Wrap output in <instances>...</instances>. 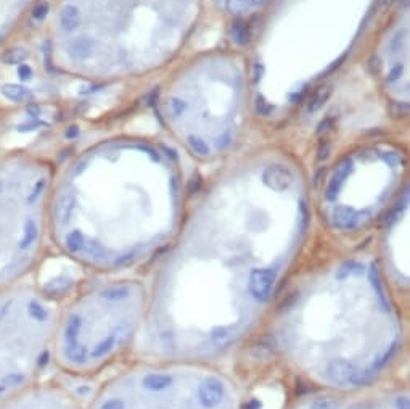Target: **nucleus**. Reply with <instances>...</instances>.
Masks as SVG:
<instances>
[{
  "label": "nucleus",
  "instance_id": "nucleus-1",
  "mask_svg": "<svg viewBox=\"0 0 410 409\" xmlns=\"http://www.w3.org/2000/svg\"><path fill=\"white\" fill-rule=\"evenodd\" d=\"M404 311L380 264L352 257L296 272L261 334L311 390L361 392L401 363Z\"/></svg>",
  "mask_w": 410,
  "mask_h": 409
},
{
  "label": "nucleus",
  "instance_id": "nucleus-2",
  "mask_svg": "<svg viewBox=\"0 0 410 409\" xmlns=\"http://www.w3.org/2000/svg\"><path fill=\"white\" fill-rule=\"evenodd\" d=\"M60 303L50 361L76 379L111 369L135 348L148 306V284L127 274L98 275Z\"/></svg>",
  "mask_w": 410,
  "mask_h": 409
},
{
  "label": "nucleus",
  "instance_id": "nucleus-3",
  "mask_svg": "<svg viewBox=\"0 0 410 409\" xmlns=\"http://www.w3.org/2000/svg\"><path fill=\"white\" fill-rule=\"evenodd\" d=\"M53 174L26 148H0V290L40 269L50 242Z\"/></svg>",
  "mask_w": 410,
  "mask_h": 409
},
{
  "label": "nucleus",
  "instance_id": "nucleus-4",
  "mask_svg": "<svg viewBox=\"0 0 410 409\" xmlns=\"http://www.w3.org/2000/svg\"><path fill=\"white\" fill-rule=\"evenodd\" d=\"M58 308L36 282L0 290V406L42 380Z\"/></svg>",
  "mask_w": 410,
  "mask_h": 409
},
{
  "label": "nucleus",
  "instance_id": "nucleus-5",
  "mask_svg": "<svg viewBox=\"0 0 410 409\" xmlns=\"http://www.w3.org/2000/svg\"><path fill=\"white\" fill-rule=\"evenodd\" d=\"M0 409H84L77 396L53 380H39L0 406Z\"/></svg>",
  "mask_w": 410,
  "mask_h": 409
},
{
  "label": "nucleus",
  "instance_id": "nucleus-6",
  "mask_svg": "<svg viewBox=\"0 0 410 409\" xmlns=\"http://www.w3.org/2000/svg\"><path fill=\"white\" fill-rule=\"evenodd\" d=\"M40 7L37 0H0V54L16 42L19 29L37 18Z\"/></svg>",
  "mask_w": 410,
  "mask_h": 409
},
{
  "label": "nucleus",
  "instance_id": "nucleus-7",
  "mask_svg": "<svg viewBox=\"0 0 410 409\" xmlns=\"http://www.w3.org/2000/svg\"><path fill=\"white\" fill-rule=\"evenodd\" d=\"M328 95H330V89H326V87L323 89V87H322V89H320V90L317 92V94L314 95V98L311 100V104H309V110H317V108H319V107L323 104V101L328 98Z\"/></svg>",
  "mask_w": 410,
  "mask_h": 409
},
{
  "label": "nucleus",
  "instance_id": "nucleus-8",
  "mask_svg": "<svg viewBox=\"0 0 410 409\" xmlns=\"http://www.w3.org/2000/svg\"><path fill=\"white\" fill-rule=\"evenodd\" d=\"M235 36H237V40H240V42H246V40H248V31H246V26L235 28Z\"/></svg>",
  "mask_w": 410,
  "mask_h": 409
},
{
  "label": "nucleus",
  "instance_id": "nucleus-9",
  "mask_svg": "<svg viewBox=\"0 0 410 409\" xmlns=\"http://www.w3.org/2000/svg\"><path fill=\"white\" fill-rule=\"evenodd\" d=\"M0 148H2V144H0Z\"/></svg>",
  "mask_w": 410,
  "mask_h": 409
}]
</instances>
